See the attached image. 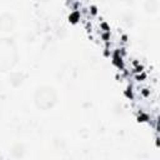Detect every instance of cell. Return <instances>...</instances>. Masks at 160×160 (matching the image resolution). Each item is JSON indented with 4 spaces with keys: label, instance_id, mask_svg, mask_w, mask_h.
<instances>
[{
    "label": "cell",
    "instance_id": "6da1fadb",
    "mask_svg": "<svg viewBox=\"0 0 160 160\" xmlns=\"http://www.w3.org/2000/svg\"><path fill=\"white\" fill-rule=\"evenodd\" d=\"M19 51L15 41L10 38H0V74L10 72L18 64Z\"/></svg>",
    "mask_w": 160,
    "mask_h": 160
},
{
    "label": "cell",
    "instance_id": "7a4b0ae2",
    "mask_svg": "<svg viewBox=\"0 0 160 160\" xmlns=\"http://www.w3.org/2000/svg\"><path fill=\"white\" fill-rule=\"evenodd\" d=\"M34 105L40 111H49L52 110L59 101L58 90L52 85H39L32 95Z\"/></svg>",
    "mask_w": 160,
    "mask_h": 160
},
{
    "label": "cell",
    "instance_id": "3957f363",
    "mask_svg": "<svg viewBox=\"0 0 160 160\" xmlns=\"http://www.w3.org/2000/svg\"><path fill=\"white\" fill-rule=\"evenodd\" d=\"M16 25H18V19L14 12L8 11V10L0 12V31L1 32L14 31Z\"/></svg>",
    "mask_w": 160,
    "mask_h": 160
},
{
    "label": "cell",
    "instance_id": "277c9868",
    "mask_svg": "<svg viewBox=\"0 0 160 160\" xmlns=\"http://www.w3.org/2000/svg\"><path fill=\"white\" fill-rule=\"evenodd\" d=\"M8 80H9V84L12 88H19V86H21L25 82L26 75L22 71H10Z\"/></svg>",
    "mask_w": 160,
    "mask_h": 160
},
{
    "label": "cell",
    "instance_id": "5b68a950",
    "mask_svg": "<svg viewBox=\"0 0 160 160\" xmlns=\"http://www.w3.org/2000/svg\"><path fill=\"white\" fill-rule=\"evenodd\" d=\"M142 9L148 15H155L159 11V0H144Z\"/></svg>",
    "mask_w": 160,
    "mask_h": 160
},
{
    "label": "cell",
    "instance_id": "8992f818",
    "mask_svg": "<svg viewBox=\"0 0 160 160\" xmlns=\"http://www.w3.org/2000/svg\"><path fill=\"white\" fill-rule=\"evenodd\" d=\"M25 154V146L22 142H15L11 146V155L14 158H22Z\"/></svg>",
    "mask_w": 160,
    "mask_h": 160
}]
</instances>
